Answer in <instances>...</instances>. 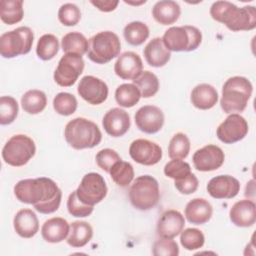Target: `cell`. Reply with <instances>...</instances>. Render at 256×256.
<instances>
[{
	"label": "cell",
	"instance_id": "obj_1",
	"mask_svg": "<svg viewBox=\"0 0 256 256\" xmlns=\"http://www.w3.org/2000/svg\"><path fill=\"white\" fill-rule=\"evenodd\" d=\"M16 198L25 204H31L42 214H51L58 210L62 192L50 178L39 177L18 181L14 186Z\"/></svg>",
	"mask_w": 256,
	"mask_h": 256
},
{
	"label": "cell",
	"instance_id": "obj_2",
	"mask_svg": "<svg viewBox=\"0 0 256 256\" xmlns=\"http://www.w3.org/2000/svg\"><path fill=\"white\" fill-rule=\"evenodd\" d=\"M210 15L233 32L249 31L256 27V9L251 5L239 8L229 1H216L210 7Z\"/></svg>",
	"mask_w": 256,
	"mask_h": 256
},
{
	"label": "cell",
	"instance_id": "obj_3",
	"mask_svg": "<svg viewBox=\"0 0 256 256\" xmlns=\"http://www.w3.org/2000/svg\"><path fill=\"white\" fill-rule=\"evenodd\" d=\"M253 86L243 76H233L226 80L222 87L220 105L227 114L243 112L252 95Z\"/></svg>",
	"mask_w": 256,
	"mask_h": 256
},
{
	"label": "cell",
	"instance_id": "obj_4",
	"mask_svg": "<svg viewBox=\"0 0 256 256\" xmlns=\"http://www.w3.org/2000/svg\"><path fill=\"white\" fill-rule=\"evenodd\" d=\"M64 137L72 148L82 150L90 149L100 144L102 133L93 121L83 117H77L66 124Z\"/></svg>",
	"mask_w": 256,
	"mask_h": 256
},
{
	"label": "cell",
	"instance_id": "obj_5",
	"mask_svg": "<svg viewBox=\"0 0 256 256\" xmlns=\"http://www.w3.org/2000/svg\"><path fill=\"white\" fill-rule=\"evenodd\" d=\"M129 199L132 206L141 211L154 208L160 199L158 181L150 175L137 177L130 186Z\"/></svg>",
	"mask_w": 256,
	"mask_h": 256
},
{
	"label": "cell",
	"instance_id": "obj_6",
	"mask_svg": "<svg viewBox=\"0 0 256 256\" xmlns=\"http://www.w3.org/2000/svg\"><path fill=\"white\" fill-rule=\"evenodd\" d=\"M121 42L112 31H102L89 39L87 57L96 64H106L119 56Z\"/></svg>",
	"mask_w": 256,
	"mask_h": 256
},
{
	"label": "cell",
	"instance_id": "obj_7",
	"mask_svg": "<svg viewBox=\"0 0 256 256\" xmlns=\"http://www.w3.org/2000/svg\"><path fill=\"white\" fill-rule=\"evenodd\" d=\"M162 41L170 52H190L201 44L202 33L195 26H173L165 31Z\"/></svg>",
	"mask_w": 256,
	"mask_h": 256
},
{
	"label": "cell",
	"instance_id": "obj_8",
	"mask_svg": "<svg viewBox=\"0 0 256 256\" xmlns=\"http://www.w3.org/2000/svg\"><path fill=\"white\" fill-rule=\"evenodd\" d=\"M34 40L32 30L20 26L0 36V54L3 58H14L30 52Z\"/></svg>",
	"mask_w": 256,
	"mask_h": 256
},
{
	"label": "cell",
	"instance_id": "obj_9",
	"mask_svg": "<svg viewBox=\"0 0 256 256\" xmlns=\"http://www.w3.org/2000/svg\"><path fill=\"white\" fill-rule=\"evenodd\" d=\"M35 142L27 135L17 134L12 136L2 149V158L10 166L20 167L28 163L35 155Z\"/></svg>",
	"mask_w": 256,
	"mask_h": 256
},
{
	"label": "cell",
	"instance_id": "obj_10",
	"mask_svg": "<svg viewBox=\"0 0 256 256\" xmlns=\"http://www.w3.org/2000/svg\"><path fill=\"white\" fill-rule=\"evenodd\" d=\"M107 192L108 189L103 176L95 172L85 174L76 189L78 198L91 206L100 203L106 197Z\"/></svg>",
	"mask_w": 256,
	"mask_h": 256
},
{
	"label": "cell",
	"instance_id": "obj_11",
	"mask_svg": "<svg viewBox=\"0 0 256 256\" xmlns=\"http://www.w3.org/2000/svg\"><path fill=\"white\" fill-rule=\"evenodd\" d=\"M82 56L76 54H65L58 62L54 71V81L61 87H70L77 81L84 70Z\"/></svg>",
	"mask_w": 256,
	"mask_h": 256
},
{
	"label": "cell",
	"instance_id": "obj_12",
	"mask_svg": "<svg viewBox=\"0 0 256 256\" xmlns=\"http://www.w3.org/2000/svg\"><path fill=\"white\" fill-rule=\"evenodd\" d=\"M249 130L246 119L237 113H232L218 126L216 134L225 144H233L245 138Z\"/></svg>",
	"mask_w": 256,
	"mask_h": 256
},
{
	"label": "cell",
	"instance_id": "obj_13",
	"mask_svg": "<svg viewBox=\"0 0 256 256\" xmlns=\"http://www.w3.org/2000/svg\"><path fill=\"white\" fill-rule=\"evenodd\" d=\"M77 92L80 97L91 105H99L103 103L108 97L107 84L92 75H87L79 81Z\"/></svg>",
	"mask_w": 256,
	"mask_h": 256
},
{
	"label": "cell",
	"instance_id": "obj_14",
	"mask_svg": "<svg viewBox=\"0 0 256 256\" xmlns=\"http://www.w3.org/2000/svg\"><path fill=\"white\" fill-rule=\"evenodd\" d=\"M130 157L137 163L145 166L157 164L162 158L161 147L147 139H136L129 147Z\"/></svg>",
	"mask_w": 256,
	"mask_h": 256
},
{
	"label": "cell",
	"instance_id": "obj_15",
	"mask_svg": "<svg viewBox=\"0 0 256 256\" xmlns=\"http://www.w3.org/2000/svg\"><path fill=\"white\" fill-rule=\"evenodd\" d=\"M225 160L223 150L213 144H208L193 154L192 161L196 170L201 172L214 171L220 168Z\"/></svg>",
	"mask_w": 256,
	"mask_h": 256
},
{
	"label": "cell",
	"instance_id": "obj_16",
	"mask_svg": "<svg viewBox=\"0 0 256 256\" xmlns=\"http://www.w3.org/2000/svg\"><path fill=\"white\" fill-rule=\"evenodd\" d=\"M137 128L146 134H155L164 124L162 110L154 105H145L137 110L134 116Z\"/></svg>",
	"mask_w": 256,
	"mask_h": 256
},
{
	"label": "cell",
	"instance_id": "obj_17",
	"mask_svg": "<svg viewBox=\"0 0 256 256\" xmlns=\"http://www.w3.org/2000/svg\"><path fill=\"white\" fill-rule=\"evenodd\" d=\"M115 74L124 80H135L143 72L140 56L132 51H126L118 56L114 64Z\"/></svg>",
	"mask_w": 256,
	"mask_h": 256
},
{
	"label": "cell",
	"instance_id": "obj_18",
	"mask_svg": "<svg viewBox=\"0 0 256 256\" xmlns=\"http://www.w3.org/2000/svg\"><path fill=\"white\" fill-rule=\"evenodd\" d=\"M207 191L215 199H232L240 191V182L230 175H218L208 182Z\"/></svg>",
	"mask_w": 256,
	"mask_h": 256
},
{
	"label": "cell",
	"instance_id": "obj_19",
	"mask_svg": "<svg viewBox=\"0 0 256 256\" xmlns=\"http://www.w3.org/2000/svg\"><path fill=\"white\" fill-rule=\"evenodd\" d=\"M184 225V216L179 211L170 209L163 212L158 219L156 232L160 238L173 239L181 233Z\"/></svg>",
	"mask_w": 256,
	"mask_h": 256
},
{
	"label": "cell",
	"instance_id": "obj_20",
	"mask_svg": "<svg viewBox=\"0 0 256 256\" xmlns=\"http://www.w3.org/2000/svg\"><path fill=\"white\" fill-rule=\"evenodd\" d=\"M102 125L106 133L112 137H121L130 128L129 114L121 108H112L103 117Z\"/></svg>",
	"mask_w": 256,
	"mask_h": 256
},
{
	"label": "cell",
	"instance_id": "obj_21",
	"mask_svg": "<svg viewBox=\"0 0 256 256\" xmlns=\"http://www.w3.org/2000/svg\"><path fill=\"white\" fill-rule=\"evenodd\" d=\"M231 222L238 227H251L256 221V205L250 199L237 201L229 211Z\"/></svg>",
	"mask_w": 256,
	"mask_h": 256
},
{
	"label": "cell",
	"instance_id": "obj_22",
	"mask_svg": "<svg viewBox=\"0 0 256 256\" xmlns=\"http://www.w3.org/2000/svg\"><path fill=\"white\" fill-rule=\"evenodd\" d=\"M213 214V207L204 198H194L185 207V217L189 223L202 225L207 223Z\"/></svg>",
	"mask_w": 256,
	"mask_h": 256
},
{
	"label": "cell",
	"instance_id": "obj_23",
	"mask_svg": "<svg viewBox=\"0 0 256 256\" xmlns=\"http://www.w3.org/2000/svg\"><path fill=\"white\" fill-rule=\"evenodd\" d=\"M13 226L20 237L32 238L39 230V221L34 211L21 209L14 216Z\"/></svg>",
	"mask_w": 256,
	"mask_h": 256
},
{
	"label": "cell",
	"instance_id": "obj_24",
	"mask_svg": "<svg viewBox=\"0 0 256 256\" xmlns=\"http://www.w3.org/2000/svg\"><path fill=\"white\" fill-rule=\"evenodd\" d=\"M146 62L152 67H163L171 58V52L164 45L162 38L155 37L148 42L143 50Z\"/></svg>",
	"mask_w": 256,
	"mask_h": 256
},
{
	"label": "cell",
	"instance_id": "obj_25",
	"mask_svg": "<svg viewBox=\"0 0 256 256\" xmlns=\"http://www.w3.org/2000/svg\"><path fill=\"white\" fill-rule=\"evenodd\" d=\"M70 226L67 220L61 217H53L44 222L41 227V235L46 242L59 243L68 236Z\"/></svg>",
	"mask_w": 256,
	"mask_h": 256
},
{
	"label": "cell",
	"instance_id": "obj_26",
	"mask_svg": "<svg viewBox=\"0 0 256 256\" xmlns=\"http://www.w3.org/2000/svg\"><path fill=\"white\" fill-rule=\"evenodd\" d=\"M191 103L200 110L213 108L218 101V92L216 88L207 83L196 85L191 92Z\"/></svg>",
	"mask_w": 256,
	"mask_h": 256
},
{
	"label": "cell",
	"instance_id": "obj_27",
	"mask_svg": "<svg viewBox=\"0 0 256 256\" xmlns=\"http://www.w3.org/2000/svg\"><path fill=\"white\" fill-rule=\"evenodd\" d=\"M181 14L180 5L172 0H162L155 3L152 8V16L156 22L162 25L175 23Z\"/></svg>",
	"mask_w": 256,
	"mask_h": 256
},
{
	"label": "cell",
	"instance_id": "obj_28",
	"mask_svg": "<svg viewBox=\"0 0 256 256\" xmlns=\"http://www.w3.org/2000/svg\"><path fill=\"white\" fill-rule=\"evenodd\" d=\"M92 236L93 229L88 222L74 221L70 225L67 244L73 248H81L92 239Z\"/></svg>",
	"mask_w": 256,
	"mask_h": 256
},
{
	"label": "cell",
	"instance_id": "obj_29",
	"mask_svg": "<svg viewBox=\"0 0 256 256\" xmlns=\"http://www.w3.org/2000/svg\"><path fill=\"white\" fill-rule=\"evenodd\" d=\"M61 47L65 54H76L82 56L88 51L89 41L82 33L73 31L62 37Z\"/></svg>",
	"mask_w": 256,
	"mask_h": 256
},
{
	"label": "cell",
	"instance_id": "obj_30",
	"mask_svg": "<svg viewBox=\"0 0 256 256\" xmlns=\"http://www.w3.org/2000/svg\"><path fill=\"white\" fill-rule=\"evenodd\" d=\"M47 105L46 94L37 89L28 90L21 97V106L28 114H38L42 112Z\"/></svg>",
	"mask_w": 256,
	"mask_h": 256
},
{
	"label": "cell",
	"instance_id": "obj_31",
	"mask_svg": "<svg viewBox=\"0 0 256 256\" xmlns=\"http://www.w3.org/2000/svg\"><path fill=\"white\" fill-rule=\"evenodd\" d=\"M23 16L22 0H2L0 2V18L5 24H16L23 19Z\"/></svg>",
	"mask_w": 256,
	"mask_h": 256
},
{
	"label": "cell",
	"instance_id": "obj_32",
	"mask_svg": "<svg viewBox=\"0 0 256 256\" xmlns=\"http://www.w3.org/2000/svg\"><path fill=\"white\" fill-rule=\"evenodd\" d=\"M150 31L148 26L141 21H133L128 23L123 30L126 42L132 46L143 44L149 37Z\"/></svg>",
	"mask_w": 256,
	"mask_h": 256
},
{
	"label": "cell",
	"instance_id": "obj_33",
	"mask_svg": "<svg viewBox=\"0 0 256 256\" xmlns=\"http://www.w3.org/2000/svg\"><path fill=\"white\" fill-rule=\"evenodd\" d=\"M140 98V91L134 84L124 83L115 90V100L118 105L124 108L133 107L139 102Z\"/></svg>",
	"mask_w": 256,
	"mask_h": 256
},
{
	"label": "cell",
	"instance_id": "obj_34",
	"mask_svg": "<svg viewBox=\"0 0 256 256\" xmlns=\"http://www.w3.org/2000/svg\"><path fill=\"white\" fill-rule=\"evenodd\" d=\"M133 84L139 89L141 97L150 98L159 90V80L151 71H143L138 78L133 80Z\"/></svg>",
	"mask_w": 256,
	"mask_h": 256
},
{
	"label": "cell",
	"instance_id": "obj_35",
	"mask_svg": "<svg viewBox=\"0 0 256 256\" xmlns=\"http://www.w3.org/2000/svg\"><path fill=\"white\" fill-rule=\"evenodd\" d=\"M59 51V41L53 34L42 35L36 46L37 56L44 61L53 59Z\"/></svg>",
	"mask_w": 256,
	"mask_h": 256
},
{
	"label": "cell",
	"instance_id": "obj_36",
	"mask_svg": "<svg viewBox=\"0 0 256 256\" xmlns=\"http://www.w3.org/2000/svg\"><path fill=\"white\" fill-rule=\"evenodd\" d=\"M109 174L118 186L127 187L134 178V169L129 162L121 159L111 167Z\"/></svg>",
	"mask_w": 256,
	"mask_h": 256
},
{
	"label": "cell",
	"instance_id": "obj_37",
	"mask_svg": "<svg viewBox=\"0 0 256 256\" xmlns=\"http://www.w3.org/2000/svg\"><path fill=\"white\" fill-rule=\"evenodd\" d=\"M190 152V140L184 133H176L170 140L168 155L171 159H185Z\"/></svg>",
	"mask_w": 256,
	"mask_h": 256
},
{
	"label": "cell",
	"instance_id": "obj_38",
	"mask_svg": "<svg viewBox=\"0 0 256 256\" xmlns=\"http://www.w3.org/2000/svg\"><path fill=\"white\" fill-rule=\"evenodd\" d=\"M77 106L76 97L68 92H60L53 99L54 110L63 116L72 115L76 111Z\"/></svg>",
	"mask_w": 256,
	"mask_h": 256
},
{
	"label": "cell",
	"instance_id": "obj_39",
	"mask_svg": "<svg viewBox=\"0 0 256 256\" xmlns=\"http://www.w3.org/2000/svg\"><path fill=\"white\" fill-rule=\"evenodd\" d=\"M19 107L15 98L2 96L0 98V124L8 125L14 122L18 115Z\"/></svg>",
	"mask_w": 256,
	"mask_h": 256
},
{
	"label": "cell",
	"instance_id": "obj_40",
	"mask_svg": "<svg viewBox=\"0 0 256 256\" xmlns=\"http://www.w3.org/2000/svg\"><path fill=\"white\" fill-rule=\"evenodd\" d=\"M181 245L189 251L200 249L205 242L204 234L197 228H187L180 233Z\"/></svg>",
	"mask_w": 256,
	"mask_h": 256
},
{
	"label": "cell",
	"instance_id": "obj_41",
	"mask_svg": "<svg viewBox=\"0 0 256 256\" xmlns=\"http://www.w3.org/2000/svg\"><path fill=\"white\" fill-rule=\"evenodd\" d=\"M58 19L64 26H75L81 19L80 9L73 3H65L58 10Z\"/></svg>",
	"mask_w": 256,
	"mask_h": 256
},
{
	"label": "cell",
	"instance_id": "obj_42",
	"mask_svg": "<svg viewBox=\"0 0 256 256\" xmlns=\"http://www.w3.org/2000/svg\"><path fill=\"white\" fill-rule=\"evenodd\" d=\"M190 173L192 172L189 163L181 159H172L164 166V174L174 180L182 179Z\"/></svg>",
	"mask_w": 256,
	"mask_h": 256
},
{
	"label": "cell",
	"instance_id": "obj_43",
	"mask_svg": "<svg viewBox=\"0 0 256 256\" xmlns=\"http://www.w3.org/2000/svg\"><path fill=\"white\" fill-rule=\"evenodd\" d=\"M67 209L70 215L74 217H88L94 209V206L83 203L77 196L76 190L73 191L67 200Z\"/></svg>",
	"mask_w": 256,
	"mask_h": 256
},
{
	"label": "cell",
	"instance_id": "obj_44",
	"mask_svg": "<svg viewBox=\"0 0 256 256\" xmlns=\"http://www.w3.org/2000/svg\"><path fill=\"white\" fill-rule=\"evenodd\" d=\"M152 254L155 256H177L179 254L178 244L172 239H158L153 244Z\"/></svg>",
	"mask_w": 256,
	"mask_h": 256
},
{
	"label": "cell",
	"instance_id": "obj_45",
	"mask_svg": "<svg viewBox=\"0 0 256 256\" xmlns=\"http://www.w3.org/2000/svg\"><path fill=\"white\" fill-rule=\"evenodd\" d=\"M96 163L99 166V168H101L103 171L109 173L111 167L118 161L121 160V157L119 156V154L110 148H105L100 150L95 157Z\"/></svg>",
	"mask_w": 256,
	"mask_h": 256
},
{
	"label": "cell",
	"instance_id": "obj_46",
	"mask_svg": "<svg viewBox=\"0 0 256 256\" xmlns=\"http://www.w3.org/2000/svg\"><path fill=\"white\" fill-rule=\"evenodd\" d=\"M174 185H175L176 189L181 194L189 195V194L194 193L197 190L198 185H199V181L193 173H190L188 176H186L182 179L175 180Z\"/></svg>",
	"mask_w": 256,
	"mask_h": 256
},
{
	"label": "cell",
	"instance_id": "obj_47",
	"mask_svg": "<svg viewBox=\"0 0 256 256\" xmlns=\"http://www.w3.org/2000/svg\"><path fill=\"white\" fill-rule=\"evenodd\" d=\"M90 3L102 12H111V11L115 10L119 1H117V0H115V1H113V0H104V1L96 0V1H93L92 0V1H90Z\"/></svg>",
	"mask_w": 256,
	"mask_h": 256
}]
</instances>
